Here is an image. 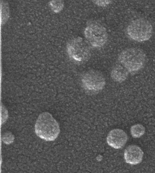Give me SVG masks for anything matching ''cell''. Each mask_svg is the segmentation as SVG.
I'll use <instances>...</instances> for the list:
<instances>
[{
	"mask_svg": "<svg viewBox=\"0 0 155 173\" xmlns=\"http://www.w3.org/2000/svg\"><path fill=\"white\" fill-rule=\"evenodd\" d=\"M35 131L39 138L47 141H52L58 138L60 127L57 121L51 113L44 112L38 116L35 125Z\"/></svg>",
	"mask_w": 155,
	"mask_h": 173,
	"instance_id": "cell-1",
	"label": "cell"
},
{
	"mask_svg": "<svg viewBox=\"0 0 155 173\" xmlns=\"http://www.w3.org/2000/svg\"><path fill=\"white\" fill-rule=\"evenodd\" d=\"M118 59L119 63L129 73H133L138 72L144 67L146 56L142 49L131 48L122 51Z\"/></svg>",
	"mask_w": 155,
	"mask_h": 173,
	"instance_id": "cell-2",
	"label": "cell"
},
{
	"mask_svg": "<svg viewBox=\"0 0 155 173\" xmlns=\"http://www.w3.org/2000/svg\"><path fill=\"white\" fill-rule=\"evenodd\" d=\"M153 27L148 20L140 18L131 21L126 29V33L131 39L138 42L149 40L153 34Z\"/></svg>",
	"mask_w": 155,
	"mask_h": 173,
	"instance_id": "cell-3",
	"label": "cell"
},
{
	"mask_svg": "<svg viewBox=\"0 0 155 173\" xmlns=\"http://www.w3.org/2000/svg\"><path fill=\"white\" fill-rule=\"evenodd\" d=\"M84 33L87 42L94 48H101L106 44L108 40L106 28L97 22H93L87 25Z\"/></svg>",
	"mask_w": 155,
	"mask_h": 173,
	"instance_id": "cell-4",
	"label": "cell"
},
{
	"mask_svg": "<svg viewBox=\"0 0 155 173\" xmlns=\"http://www.w3.org/2000/svg\"><path fill=\"white\" fill-rule=\"evenodd\" d=\"M67 50L70 58L76 62H85L91 56L90 44L81 37L72 40L68 43Z\"/></svg>",
	"mask_w": 155,
	"mask_h": 173,
	"instance_id": "cell-5",
	"label": "cell"
},
{
	"mask_svg": "<svg viewBox=\"0 0 155 173\" xmlns=\"http://www.w3.org/2000/svg\"><path fill=\"white\" fill-rule=\"evenodd\" d=\"M82 81L85 89L94 92L101 91L105 84V80L103 75L95 70H91L85 73Z\"/></svg>",
	"mask_w": 155,
	"mask_h": 173,
	"instance_id": "cell-6",
	"label": "cell"
},
{
	"mask_svg": "<svg viewBox=\"0 0 155 173\" xmlns=\"http://www.w3.org/2000/svg\"><path fill=\"white\" fill-rule=\"evenodd\" d=\"M128 140L126 132L120 129H113L109 133L107 142L110 147L115 149H120L124 147Z\"/></svg>",
	"mask_w": 155,
	"mask_h": 173,
	"instance_id": "cell-7",
	"label": "cell"
},
{
	"mask_svg": "<svg viewBox=\"0 0 155 173\" xmlns=\"http://www.w3.org/2000/svg\"><path fill=\"white\" fill-rule=\"evenodd\" d=\"M144 154V152L140 147L137 145H130L124 151V159L127 164H138L142 162Z\"/></svg>",
	"mask_w": 155,
	"mask_h": 173,
	"instance_id": "cell-8",
	"label": "cell"
},
{
	"mask_svg": "<svg viewBox=\"0 0 155 173\" xmlns=\"http://www.w3.org/2000/svg\"><path fill=\"white\" fill-rule=\"evenodd\" d=\"M129 71L122 65L117 64L113 67L111 70V78L117 82L121 83L127 79L129 76Z\"/></svg>",
	"mask_w": 155,
	"mask_h": 173,
	"instance_id": "cell-9",
	"label": "cell"
},
{
	"mask_svg": "<svg viewBox=\"0 0 155 173\" xmlns=\"http://www.w3.org/2000/svg\"><path fill=\"white\" fill-rule=\"evenodd\" d=\"M131 134L134 138H140L145 134L146 128L142 124H137L132 126L131 129Z\"/></svg>",
	"mask_w": 155,
	"mask_h": 173,
	"instance_id": "cell-10",
	"label": "cell"
},
{
	"mask_svg": "<svg viewBox=\"0 0 155 173\" xmlns=\"http://www.w3.org/2000/svg\"><path fill=\"white\" fill-rule=\"evenodd\" d=\"M1 22L5 23L8 19L9 17V9L7 3L3 2L1 4Z\"/></svg>",
	"mask_w": 155,
	"mask_h": 173,
	"instance_id": "cell-11",
	"label": "cell"
},
{
	"mask_svg": "<svg viewBox=\"0 0 155 173\" xmlns=\"http://www.w3.org/2000/svg\"><path fill=\"white\" fill-rule=\"evenodd\" d=\"M51 6L55 12L57 13L59 12L64 6L61 1H52L51 2Z\"/></svg>",
	"mask_w": 155,
	"mask_h": 173,
	"instance_id": "cell-12",
	"label": "cell"
},
{
	"mask_svg": "<svg viewBox=\"0 0 155 173\" xmlns=\"http://www.w3.org/2000/svg\"><path fill=\"white\" fill-rule=\"evenodd\" d=\"M14 137L11 133H6L3 136V140L5 143L6 144H10L13 142Z\"/></svg>",
	"mask_w": 155,
	"mask_h": 173,
	"instance_id": "cell-13",
	"label": "cell"
},
{
	"mask_svg": "<svg viewBox=\"0 0 155 173\" xmlns=\"http://www.w3.org/2000/svg\"><path fill=\"white\" fill-rule=\"evenodd\" d=\"M95 3V4L101 7H105L111 3V1H94Z\"/></svg>",
	"mask_w": 155,
	"mask_h": 173,
	"instance_id": "cell-14",
	"label": "cell"
}]
</instances>
